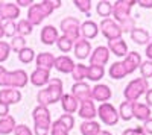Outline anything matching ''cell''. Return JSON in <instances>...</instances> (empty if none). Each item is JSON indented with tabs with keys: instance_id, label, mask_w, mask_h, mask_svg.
Instances as JSON below:
<instances>
[{
	"instance_id": "46",
	"label": "cell",
	"mask_w": 152,
	"mask_h": 135,
	"mask_svg": "<svg viewBox=\"0 0 152 135\" xmlns=\"http://www.w3.org/2000/svg\"><path fill=\"white\" fill-rule=\"evenodd\" d=\"M8 115H9V105L0 102V118L8 117Z\"/></svg>"
},
{
	"instance_id": "12",
	"label": "cell",
	"mask_w": 152,
	"mask_h": 135,
	"mask_svg": "<svg viewBox=\"0 0 152 135\" xmlns=\"http://www.w3.org/2000/svg\"><path fill=\"white\" fill-rule=\"evenodd\" d=\"M20 17V8L12 2H0V18L3 21H15Z\"/></svg>"
},
{
	"instance_id": "11",
	"label": "cell",
	"mask_w": 152,
	"mask_h": 135,
	"mask_svg": "<svg viewBox=\"0 0 152 135\" xmlns=\"http://www.w3.org/2000/svg\"><path fill=\"white\" fill-rule=\"evenodd\" d=\"M79 103L87 102V100H93L91 99V87L87 82H75L72 87V93H70Z\"/></svg>"
},
{
	"instance_id": "9",
	"label": "cell",
	"mask_w": 152,
	"mask_h": 135,
	"mask_svg": "<svg viewBox=\"0 0 152 135\" xmlns=\"http://www.w3.org/2000/svg\"><path fill=\"white\" fill-rule=\"evenodd\" d=\"M73 126H75V117L70 114H62L58 120L52 121L50 135H69Z\"/></svg>"
},
{
	"instance_id": "6",
	"label": "cell",
	"mask_w": 152,
	"mask_h": 135,
	"mask_svg": "<svg viewBox=\"0 0 152 135\" xmlns=\"http://www.w3.org/2000/svg\"><path fill=\"white\" fill-rule=\"evenodd\" d=\"M59 29L62 30V35L67 36L73 43L81 38V21L76 17H66L64 20H61Z\"/></svg>"
},
{
	"instance_id": "19",
	"label": "cell",
	"mask_w": 152,
	"mask_h": 135,
	"mask_svg": "<svg viewBox=\"0 0 152 135\" xmlns=\"http://www.w3.org/2000/svg\"><path fill=\"white\" fill-rule=\"evenodd\" d=\"M78 115L81 118H84L85 121L88 120H94V117L97 115V108L94 105L93 100H87V102H82L79 105V109H78Z\"/></svg>"
},
{
	"instance_id": "15",
	"label": "cell",
	"mask_w": 152,
	"mask_h": 135,
	"mask_svg": "<svg viewBox=\"0 0 152 135\" xmlns=\"http://www.w3.org/2000/svg\"><path fill=\"white\" fill-rule=\"evenodd\" d=\"M111 96H113V91L107 83H97L91 90V99L96 100V102L107 103L111 99Z\"/></svg>"
},
{
	"instance_id": "50",
	"label": "cell",
	"mask_w": 152,
	"mask_h": 135,
	"mask_svg": "<svg viewBox=\"0 0 152 135\" xmlns=\"http://www.w3.org/2000/svg\"><path fill=\"white\" fill-rule=\"evenodd\" d=\"M15 3H17V6H18V8H21V6H29V8H31V6L34 5L32 0H17Z\"/></svg>"
},
{
	"instance_id": "17",
	"label": "cell",
	"mask_w": 152,
	"mask_h": 135,
	"mask_svg": "<svg viewBox=\"0 0 152 135\" xmlns=\"http://www.w3.org/2000/svg\"><path fill=\"white\" fill-rule=\"evenodd\" d=\"M73 50H75V56L78 59H81V61L87 59L91 55V44H90L88 40H85V38L81 36V38L73 44Z\"/></svg>"
},
{
	"instance_id": "1",
	"label": "cell",
	"mask_w": 152,
	"mask_h": 135,
	"mask_svg": "<svg viewBox=\"0 0 152 135\" xmlns=\"http://www.w3.org/2000/svg\"><path fill=\"white\" fill-rule=\"evenodd\" d=\"M61 0H44L40 3H34L28 9V21L32 26H40L44 18L52 15V12L61 6Z\"/></svg>"
},
{
	"instance_id": "41",
	"label": "cell",
	"mask_w": 152,
	"mask_h": 135,
	"mask_svg": "<svg viewBox=\"0 0 152 135\" xmlns=\"http://www.w3.org/2000/svg\"><path fill=\"white\" fill-rule=\"evenodd\" d=\"M140 73H142V78L146 81L152 78V61H143L140 65Z\"/></svg>"
},
{
	"instance_id": "18",
	"label": "cell",
	"mask_w": 152,
	"mask_h": 135,
	"mask_svg": "<svg viewBox=\"0 0 152 135\" xmlns=\"http://www.w3.org/2000/svg\"><path fill=\"white\" fill-rule=\"evenodd\" d=\"M59 38V33H58V29L52 24H47L41 29V33H40V40L43 44L46 46H52V44H56V40Z\"/></svg>"
},
{
	"instance_id": "45",
	"label": "cell",
	"mask_w": 152,
	"mask_h": 135,
	"mask_svg": "<svg viewBox=\"0 0 152 135\" xmlns=\"http://www.w3.org/2000/svg\"><path fill=\"white\" fill-rule=\"evenodd\" d=\"M123 135H148L143 129V126H137V128H131V129H125Z\"/></svg>"
},
{
	"instance_id": "16",
	"label": "cell",
	"mask_w": 152,
	"mask_h": 135,
	"mask_svg": "<svg viewBox=\"0 0 152 135\" xmlns=\"http://www.w3.org/2000/svg\"><path fill=\"white\" fill-rule=\"evenodd\" d=\"M29 81L34 87H38L41 88L44 85H47L50 82V71L49 70H43V68H35L31 76H29Z\"/></svg>"
},
{
	"instance_id": "39",
	"label": "cell",
	"mask_w": 152,
	"mask_h": 135,
	"mask_svg": "<svg viewBox=\"0 0 152 135\" xmlns=\"http://www.w3.org/2000/svg\"><path fill=\"white\" fill-rule=\"evenodd\" d=\"M11 50H14V52H20L23 50L24 47H26V40H24V36H20V35H15L14 38H11Z\"/></svg>"
},
{
	"instance_id": "30",
	"label": "cell",
	"mask_w": 152,
	"mask_h": 135,
	"mask_svg": "<svg viewBox=\"0 0 152 135\" xmlns=\"http://www.w3.org/2000/svg\"><path fill=\"white\" fill-rule=\"evenodd\" d=\"M15 118L12 115H8V117H3L0 118V135H9L14 132L15 129Z\"/></svg>"
},
{
	"instance_id": "8",
	"label": "cell",
	"mask_w": 152,
	"mask_h": 135,
	"mask_svg": "<svg viewBox=\"0 0 152 135\" xmlns=\"http://www.w3.org/2000/svg\"><path fill=\"white\" fill-rule=\"evenodd\" d=\"M97 115L100 118L102 123H105L107 126H116L119 123V111L116 109V106L111 105L110 102L107 103H100L97 108Z\"/></svg>"
},
{
	"instance_id": "36",
	"label": "cell",
	"mask_w": 152,
	"mask_h": 135,
	"mask_svg": "<svg viewBox=\"0 0 152 135\" xmlns=\"http://www.w3.org/2000/svg\"><path fill=\"white\" fill-rule=\"evenodd\" d=\"M34 59H35V52L31 47H24L23 50L18 52V61L23 64H31Z\"/></svg>"
},
{
	"instance_id": "24",
	"label": "cell",
	"mask_w": 152,
	"mask_h": 135,
	"mask_svg": "<svg viewBox=\"0 0 152 135\" xmlns=\"http://www.w3.org/2000/svg\"><path fill=\"white\" fill-rule=\"evenodd\" d=\"M35 62H37V68H43V70H49L53 68L55 65V56L50 52H41L35 56Z\"/></svg>"
},
{
	"instance_id": "10",
	"label": "cell",
	"mask_w": 152,
	"mask_h": 135,
	"mask_svg": "<svg viewBox=\"0 0 152 135\" xmlns=\"http://www.w3.org/2000/svg\"><path fill=\"white\" fill-rule=\"evenodd\" d=\"M99 30L102 32V35L108 41H114V40H120L122 38V29L119 26V23H116L113 18H104L99 24Z\"/></svg>"
},
{
	"instance_id": "37",
	"label": "cell",
	"mask_w": 152,
	"mask_h": 135,
	"mask_svg": "<svg viewBox=\"0 0 152 135\" xmlns=\"http://www.w3.org/2000/svg\"><path fill=\"white\" fill-rule=\"evenodd\" d=\"M73 41L72 40H69L67 36H64V35H61L59 38L56 40V47L59 49V52H62V53H69L72 49H73Z\"/></svg>"
},
{
	"instance_id": "5",
	"label": "cell",
	"mask_w": 152,
	"mask_h": 135,
	"mask_svg": "<svg viewBox=\"0 0 152 135\" xmlns=\"http://www.w3.org/2000/svg\"><path fill=\"white\" fill-rule=\"evenodd\" d=\"M149 90V83L146 79H143L142 76L137 78V79H132L128 85L125 87L123 90V96H125V100L126 102H138V99L146 94V91Z\"/></svg>"
},
{
	"instance_id": "28",
	"label": "cell",
	"mask_w": 152,
	"mask_h": 135,
	"mask_svg": "<svg viewBox=\"0 0 152 135\" xmlns=\"http://www.w3.org/2000/svg\"><path fill=\"white\" fill-rule=\"evenodd\" d=\"M79 131H81V135H99V132L102 129H100V125L97 123V121L88 120V121L81 123Z\"/></svg>"
},
{
	"instance_id": "34",
	"label": "cell",
	"mask_w": 152,
	"mask_h": 135,
	"mask_svg": "<svg viewBox=\"0 0 152 135\" xmlns=\"http://www.w3.org/2000/svg\"><path fill=\"white\" fill-rule=\"evenodd\" d=\"M105 75V68L104 67H99V65H88V75H87V79L88 81H93V82H97L104 78Z\"/></svg>"
},
{
	"instance_id": "31",
	"label": "cell",
	"mask_w": 152,
	"mask_h": 135,
	"mask_svg": "<svg viewBox=\"0 0 152 135\" xmlns=\"http://www.w3.org/2000/svg\"><path fill=\"white\" fill-rule=\"evenodd\" d=\"M96 12H97L99 17L110 18V15L113 14V3L108 2V0H100L96 5Z\"/></svg>"
},
{
	"instance_id": "13",
	"label": "cell",
	"mask_w": 152,
	"mask_h": 135,
	"mask_svg": "<svg viewBox=\"0 0 152 135\" xmlns=\"http://www.w3.org/2000/svg\"><path fill=\"white\" fill-rule=\"evenodd\" d=\"M110 50L108 47L105 46H97L94 50L90 55V65H99V67H104L108 61H110Z\"/></svg>"
},
{
	"instance_id": "40",
	"label": "cell",
	"mask_w": 152,
	"mask_h": 135,
	"mask_svg": "<svg viewBox=\"0 0 152 135\" xmlns=\"http://www.w3.org/2000/svg\"><path fill=\"white\" fill-rule=\"evenodd\" d=\"M3 32L5 36H9V38H14L17 35V23L15 21H3Z\"/></svg>"
},
{
	"instance_id": "23",
	"label": "cell",
	"mask_w": 152,
	"mask_h": 135,
	"mask_svg": "<svg viewBox=\"0 0 152 135\" xmlns=\"http://www.w3.org/2000/svg\"><path fill=\"white\" fill-rule=\"evenodd\" d=\"M99 33V24L94 23L93 20H85L81 23V35L85 40H93Z\"/></svg>"
},
{
	"instance_id": "20",
	"label": "cell",
	"mask_w": 152,
	"mask_h": 135,
	"mask_svg": "<svg viewBox=\"0 0 152 135\" xmlns=\"http://www.w3.org/2000/svg\"><path fill=\"white\" fill-rule=\"evenodd\" d=\"M21 100V93L15 88H2L0 90V102L6 105H14Z\"/></svg>"
},
{
	"instance_id": "35",
	"label": "cell",
	"mask_w": 152,
	"mask_h": 135,
	"mask_svg": "<svg viewBox=\"0 0 152 135\" xmlns=\"http://www.w3.org/2000/svg\"><path fill=\"white\" fill-rule=\"evenodd\" d=\"M32 30H34V26H32V24H31L26 18H21V20L17 21V35H20V36H28V35L32 33Z\"/></svg>"
},
{
	"instance_id": "26",
	"label": "cell",
	"mask_w": 152,
	"mask_h": 135,
	"mask_svg": "<svg viewBox=\"0 0 152 135\" xmlns=\"http://www.w3.org/2000/svg\"><path fill=\"white\" fill-rule=\"evenodd\" d=\"M132 112H134V118L140 120V121H146L148 118H151V108L146 103L142 102H134L132 103Z\"/></svg>"
},
{
	"instance_id": "33",
	"label": "cell",
	"mask_w": 152,
	"mask_h": 135,
	"mask_svg": "<svg viewBox=\"0 0 152 135\" xmlns=\"http://www.w3.org/2000/svg\"><path fill=\"white\" fill-rule=\"evenodd\" d=\"M119 117L125 121H129L131 118H134V112H132V102H122L119 106Z\"/></svg>"
},
{
	"instance_id": "44",
	"label": "cell",
	"mask_w": 152,
	"mask_h": 135,
	"mask_svg": "<svg viewBox=\"0 0 152 135\" xmlns=\"http://www.w3.org/2000/svg\"><path fill=\"white\" fill-rule=\"evenodd\" d=\"M14 135H34V132L26 125H17L14 129Z\"/></svg>"
},
{
	"instance_id": "53",
	"label": "cell",
	"mask_w": 152,
	"mask_h": 135,
	"mask_svg": "<svg viewBox=\"0 0 152 135\" xmlns=\"http://www.w3.org/2000/svg\"><path fill=\"white\" fill-rule=\"evenodd\" d=\"M99 135H113V134H111L110 131H100V132H99Z\"/></svg>"
},
{
	"instance_id": "32",
	"label": "cell",
	"mask_w": 152,
	"mask_h": 135,
	"mask_svg": "<svg viewBox=\"0 0 152 135\" xmlns=\"http://www.w3.org/2000/svg\"><path fill=\"white\" fill-rule=\"evenodd\" d=\"M70 75L76 82H84V79H87V75H88V67L84 65L82 62L75 64V68H73V71L70 73Z\"/></svg>"
},
{
	"instance_id": "38",
	"label": "cell",
	"mask_w": 152,
	"mask_h": 135,
	"mask_svg": "<svg viewBox=\"0 0 152 135\" xmlns=\"http://www.w3.org/2000/svg\"><path fill=\"white\" fill-rule=\"evenodd\" d=\"M73 5L76 6V9L84 12L87 17H90V11H91V6H93V2L91 0H75Z\"/></svg>"
},
{
	"instance_id": "21",
	"label": "cell",
	"mask_w": 152,
	"mask_h": 135,
	"mask_svg": "<svg viewBox=\"0 0 152 135\" xmlns=\"http://www.w3.org/2000/svg\"><path fill=\"white\" fill-rule=\"evenodd\" d=\"M53 68H56L59 73H64V75H69V73L73 71L75 68V62H73V59L67 55H59L55 58V65Z\"/></svg>"
},
{
	"instance_id": "49",
	"label": "cell",
	"mask_w": 152,
	"mask_h": 135,
	"mask_svg": "<svg viewBox=\"0 0 152 135\" xmlns=\"http://www.w3.org/2000/svg\"><path fill=\"white\" fill-rule=\"evenodd\" d=\"M145 100H146V105L151 108V106H152V88L146 91V94H145Z\"/></svg>"
},
{
	"instance_id": "29",
	"label": "cell",
	"mask_w": 152,
	"mask_h": 135,
	"mask_svg": "<svg viewBox=\"0 0 152 135\" xmlns=\"http://www.w3.org/2000/svg\"><path fill=\"white\" fill-rule=\"evenodd\" d=\"M108 75L114 81H119V79H123L125 76H128V75H126V71H125V67L122 64V61H116V62H113L110 65Z\"/></svg>"
},
{
	"instance_id": "51",
	"label": "cell",
	"mask_w": 152,
	"mask_h": 135,
	"mask_svg": "<svg viewBox=\"0 0 152 135\" xmlns=\"http://www.w3.org/2000/svg\"><path fill=\"white\" fill-rule=\"evenodd\" d=\"M146 56H148V61H152V41L146 46Z\"/></svg>"
},
{
	"instance_id": "27",
	"label": "cell",
	"mask_w": 152,
	"mask_h": 135,
	"mask_svg": "<svg viewBox=\"0 0 152 135\" xmlns=\"http://www.w3.org/2000/svg\"><path fill=\"white\" fill-rule=\"evenodd\" d=\"M129 35H131V40H132L135 44H138V46H148V44L151 43V35H149V32L145 30V29H142V28L132 29Z\"/></svg>"
},
{
	"instance_id": "52",
	"label": "cell",
	"mask_w": 152,
	"mask_h": 135,
	"mask_svg": "<svg viewBox=\"0 0 152 135\" xmlns=\"http://www.w3.org/2000/svg\"><path fill=\"white\" fill-rule=\"evenodd\" d=\"M5 36V32H3V20L0 18V40Z\"/></svg>"
},
{
	"instance_id": "4",
	"label": "cell",
	"mask_w": 152,
	"mask_h": 135,
	"mask_svg": "<svg viewBox=\"0 0 152 135\" xmlns=\"http://www.w3.org/2000/svg\"><path fill=\"white\" fill-rule=\"evenodd\" d=\"M34 118V135H49L52 126V117L47 106L38 105L32 109Z\"/></svg>"
},
{
	"instance_id": "48",
	"label": "cell",
	"mask_w": 152,
	"mask_h": 135,
	"mask_svg": "<svg viewBox=\"0 0 152 135\" xmlns=\"http://www.w3.org/2000/svg\"><path fill=\"white\" fill-rule=\"evenodd\" d=\"M137 5L140 6V8H152V0H137Z\"/></svg>"
},
{
	"instance_id": "25",
	"label": "cell",
	"mask_w": 152,
	"mask_h": 135,
	"mask_svg": "<svg viewBox=\"0 0 152 135\" xmlns=\"http://www.w3.org/2000/svg\"><path fill=\"white\" fill-rule=\"evenodd\" d=\"M61 106H62V111H64V114H75L78 112L79 109V102L75 99V97L72 94H64L61 99Z\"/></svg>"
},
{
	"instance_id": "47",
	"label": "cell",
	"mask_w": 152,
	"mask_h": 135,
	"mask_svg": "<svg viewBox=\"0 0 152 135\" xmlns=\"http://www.w3.org/2000/svg\"><path fill=\"white\" fill-rule=\"evenodd\" d=\"M143 129H145V132H146L148 135H152V117H151V118H148V120L145 121Z\"/></svg>"
},
{
	"instance_id": "42",
	"label": "cell",
	"mask_w": 152,
	"mask_h": 135,
	"mask_svg": "<svg viewBox=\"0 0 152 135\" xmlns=\"http://www.w3.org/2000/svg\"><path fill=\"white\" fill-rule=\"evenodd\" d=\"M11 55V46L6 41H0V64L5 62Z\"/></svg>"
},
{
	"instance_id": "3",
	"label": "cell",
	"mask_w": 152,
	"mask_h": 135,
	"mask_svg": "<svg viewBox=\"0 0 152 135\" xmlns=\"http://www.w3.org/2000/svg\"><path fill=\"white\" fill-rule=\"evenodd\" d=\"M29 82V76L24 70L8 71L3 65H0V87L2 88H24Z\"/></svg>"
},
{
	"instance_id": "7",
	"label": "cell",
	"mask_w": 152,
	"mask_h": 135,
	"mask_svg": "<svg viewBox=\"0 0 152 135\" xmlns=\"http://www.w3.org/2000/svg\"><path fill=\"white\" fill-rule=\"evenodd\" d=\"M137 2L134 0H117V2L113 3V20L116 23H122L125 20L131 18V9Z\"/></svg>"
},
{
	"instance_id": "14",
	"label": "cell",
	"mask_w": 152,
	"mask_h": 135,
	"mask_svg": "<svg viewBox=\"0 0 152 135\" xmlns=\"http://www.w3.org/2000/svg\"><path fill=\"white\" fill-rule=\"evenodd\" d=\"M142 62L143 61H142V56L138 52H128V55H126L122 61L126 75H131V73H134L137 68H140Z\"/></svg>"
},
{
	"instance_id": "2",
	"label": "cell",
	"mask_w": 152,
	"mask_h": 135,
	"mask_svg": "<svg viewBox=\"0 0 152 135\" xmlns=\"http://www.w3.org/2000/svg\"><path fill=\"white\" fill-rule=\"evenodd\" d=\"M64 90H62V81L58 78H50V82L44 90H40L37 94V102L41 106H49L56 102H61Z\"/></svg>"
},
{
	"instance_id": "22",
	"label": "cell",
	"mask_w": 152,
	"mask_h": 135,
	"mask_svg": "<svg viewBox=\"0 0 152 135\" xmlns=\"http://www.w3.org/2000/svg\"><path fill=\"white\" fill-rule=\"evenodd\" d=\"M108 50H110V53L116 55L117 58H125L128 55V44H126V41L123 38L108 41Z\"/></svg>"
},
{
	"instance_id": "43",
	"label": "cell",
	"mask_w": 152,
	"mask_h": 135,
	"mask_svg": "<svg viewBox=\"0 0 152 135\" xmlns=\"http://www.w3.org/2000/svg\"><path fill=\"white\" fill-rule=\"evenodd\" d=\"M119 26H120L122 32H128V33H131V30L135 29V18L131 17V18H128V20H125V21L119 23Z\"/></svg>"
}]
</instances>
